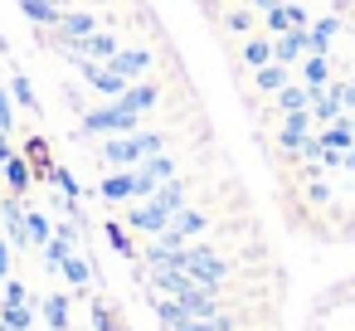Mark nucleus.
Masks as SVG:
<instances>
[{
	"instance_id": "f257e3e1",
	"label": "nucleus",
	"mask_w": 355,
	"mask_h": 331,
	"mask_svg": "<svg viewBox=\"0 0 355 331\" xmlns=\"http://www.w3.org/2000/svg\"><path fill=\"white\" fill-rule=\"evenodd\" d=\"M161 142H166V137H156V132H141V137H132V132H127V137L107 142V146H103V156H107V161L132 166V161H141V156H156V151H161Z\"/></svg>"
},
{
	"instance_id": "f03ea898",
	"label": "nucleus",
	"mask_w": 355,
	"mask_h": 331,
	"mask_svg": "<svg viewBox=\"0 0 355 331\" xmlns=\"http://www.w3.org/2000/svg\"><path fill=\"white\" fill-rule=\"evenodd\" d=\"M83 132H117V137H127V132H137V112H127L122 103H112V108H93V112H83Z\"/></svg>"
},
{
	"instance_id": "7ed1b4c3",
	"label": "nucleus",
	"mask_w": 355,
	"mask_h": 331,
	"mask_svg": "<svg viewBox=\"0 0 355 331\" xmlns=\"http://www.w3.org/2000/svg\"><path fill=\"white\" fill-rule=\"evenodd\" d=\"M156 98H161V93H156V88H151V83H141V88H127V93H122V98H117V103H122V108H127V112H137V117H141V112H146V108H151V103H156Z\"/></svg>"
},
{
	"instance_id": "20e7f679",
	"label": "nucleus",
	"mask_w": 355,
	"mask_h": 331,
	"mask_svg": "<svg viewBox=\"0 0 355 331\" xmlns=\"http://www.w3.org/2000/svg\"><path fill=\"white\" fill-rule=\"evenodd\" d=\"M306 112H287V122H282V146H302V137H306Z\"/></svg>"
},
{
	"instance_id": "39448f33",
	"label": "nucleus",
	"mask_w": 355,
	"mask_h": 331,
	"mask_svg": "<svg viewBox=\"0 0 355 331\" xmlns=\"http://www.w3.org/2000/svg\"><path fill=\"white\" fill-rule=\"evenodd\" d=\"M20 6H25V15L30 20H40V25H59V6H49V0H20Z\"/></svg>"
},
{
	"instance_id": "423d86ee",
	"label": "nucleus",
	"mask_w": 355,
	"mask_h": 331,
	"mask_svg": "<svg viewBox=\"0 0 355 331\" xmlns=\"http://www.w3.org/2000/svg\"><path fill=\"white\" fill-rule=\"evenodd\" d=\"M302 44H306V35H302V30H287V35L277 40V49H272V54H277V59H297V54H302Z\"/></svg>"
},
{
	"instance_id": "0eeeda50",
	"label": "nucleus",
	"mask_w": 355,
	"mask_h": 331,
	"mask_svg": "<svg viewBox=\"0 0 355 331\" xmlns=\"http://www.w3.org/2000/svg\"><path fill=\"white\" fill-rule=\"evenodd\" d=\"M306 103H311V93H302V88H282L277 93V108L282 112H306Z\"/></svg>"
},
{
	"instance_id": "6e6552de",
	"label": "nucleus",
	"mask_w": 355,
	"mask_h": 331,
	"mask_svg": "<svg viewBox=\"0 0 355 331\" xmlns=\"http://www.w3.org/2000/svg\"><path fill=\"white\" fill-rule=\"evenodd\" d=\"M30 166H35V176H54V161H49V146L35 137L30 142Z\"/></svg>"
},
{
	"instance_id": "1a4fd4ad",
	"label": "nucleus",
	"mask_w": 355,
	"mask_h": 331,
	"mask_svg": "<svg viewBox=\"0 0 355 331\" xmlns=\"http://www.w3.org/2000/svg\"><path fill=\"white\" fill-rule=\"evenodd\" d=\"M302 74H306V83H311V88H321V83H326V74H331V64H326V54H311Z\"/></svg>"
},
{
	"instance_id": "9d476101",
	"label": "nucleus",
	"mask_w": 355,
	"mask_h": 331,
	"mask_svg": "<svg viewBox=\"0 0 355 331\" xmlns=\"http://www.w3.org/2000/svg\"><path fill=\"white\" fill-rule=\"evenodd\" d=\"M258 88H268V93H282V88H287V74H282V64H277V69H268V64H263V69H258Z\"/></svg>"
},
{
	"instance_id": "9b49d317",
	"label": "nucleus",
	"mask_w": 355,
	"mask_h": 331,
	"mask_svg": "<svg viewBox=\"0 0 355 331\" xmlns=\"http://www.w3.org/2000/svg\"><path fill=\"white\" fill-rule=\"evenodd\" d=\"M6 176H10V190H25L30 185V171H25L20 156H6Z\"/></svg>"
},
{
	"instance_id": "f8f14e48",
	"label": "nucleus",
	"mask_w": 355,
	"mask_h": 331,
	"mask_svg": "<svg viewBox=\"0 0 355 331\" xmlns=\"http://www.w3.org/2000/svg\"><path fill=\"white\" fill-rule=\"evenodd\" d=\"M243 59H248V64H258V69H263V64H268V59H272V49H268V44H263V40H253V44H243Z\"/></svg>"
},
{
	"instance_id": "ddd939ff",
	"label": "nucleus",
	"mask_w": 355,
	"mask_h": 331,
	"mask_svg": "<svg viewBox=\"0 0 355 331\" xmlns=\"http://www.w3.org/2000/svg\"><path fill=\"white\" fill-rule=\"evenodd\" d=\"M6 321H10V331H25V326H30V316H25V307H20V302H10V307H6Z\"/></svg>"
},
{
	"instance_id": "4468645a",
	"label": "nucleus",
	"mask_w": 355,
	"mask_h": 331,
	"mask_svg": "<svg viewBox=\"0 0 355 331\" xmlns=\"http://www.w3.org/2000/svg\"><path fill=\"white\" fill-rule=\"evenodd\" d=\"M10 127H15V112H10V98H6V88H0V132L10 137Z\"/></svg>"
},
{
	"instance_id": "2eb2a0df",
	"label": "nucleus",
	"mask_w": 355,
	"mask_h": 331,
	"mask_svg": "<svg viewBox=\"0 0 355 331\" xmlns=\"http://www.w3.org/2000/svg\"><path fill=\"white\" fill-rule=\"evenodd\" d=\"M10 88H15V98H20L25 108H40V103H35V88H30V83H25L20 74H15V83H10Z\"/></svg>"
},
{
	"instance_id": "dca6fc26",
	"label": "nucleus",
	"mask_w": 355,
	"mask_h": 331,
	"mask_svg": "<svg viewBox=\"0 0 355 331\" xmlns=\"http://www.w3.org/2000/svg\"><path fill=\"white\" fill-rule=\"evenodd\" d=\"M49 326H54V331L69 326V321H64V297H49Z\"/></svg>"
},
{
	"instance_id": "f3484780",
	"label": "nucleus",
	"mask_w": 355,
	"mask_h": 331,
	"mask_svg": "<svg viewBox=\"0 0 355 331\" xmlns=\"http://www.w3.org/2000/svg\"><path fill=\"white\" fill-rule=\"evenodd\" d=\"M69 278L73 282H88V263H69Z\"/></svg>"
},
{
	"instance_id": "a211bd4d",
	"label": "nucleus",
	"mask_w": 355,
	"mask_h": 331,
	"mask_svg": "<svg viewBox=\"0 0 355 331\" xmlns=\"http://www.w3.org/2000/svg\"><path fill=\"white\" fill-rule=\"evenodd\" d=\"M10 268V253H6V239H0V273H6Z\"/></svg>"
}]
</instances>
